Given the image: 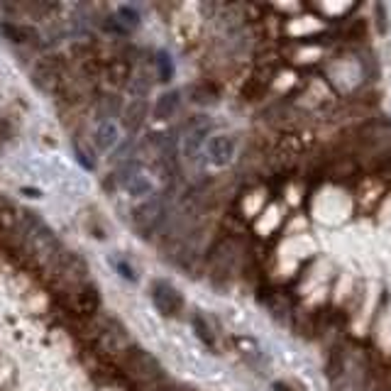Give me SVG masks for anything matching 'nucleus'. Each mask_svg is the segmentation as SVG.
<instances>
[{
  "label": "nucleus",
  "instance_id": "f257e3e1",
  "mask_svg": "<svg viewBox=\"0 0 391 391\" xmlns=\"http://www.w3.org/2000/svg\"><path fill=\"white\" fill-rule=\"evenodd\" d=\"M20 242H23V247L28 250V255L32 257L37 264H42V267L54 269V264L59 262L61 252H64L54 232L47 228L40 218H35V215H30V213L25 215L23 223H20Z\"/></svg>",
  "mask_w": 391,
  "mask_h": 391
},
{
  "label": "nucleus",
  "instance_id": "f03ea898",
  "mask_svg": "<svg viewBox=\"0 0 391 391\" xmlns=\"http://www.w3.org/2000/svg\"><path fill=\"white\" fill-rule=\"evenodd\" d=\"M123 367L132 379L142 384H157L164 379V369L157 362V357H152L150 352L140 350V347H130L123 355Z\"/></svg>",
  "mask_w": 391,
  "mask_h": 391
},
{
  "label": "nucleus",
  "instance_id": "7ed1b4c3",
  "mask_svg": "<svg viewBox=\"0 0 391 391\" xmlns=\"http://www.w3.org/2000/svg\"><path fill=\"white\" fill-rule=\"evenodd\" d=\"M164 215H167V205H164L162 198L155 196V198H147L145 203H140L132 210V225L142 237H150L162 225Z\"/></svg>",
  "mask_w": 391,
  "mask_h": 391
},
{
  "label": "nucleus",
  "instance_id": "20e7f679",
  "mask_svg": "<svg viewBox=\"0 0 391 391\" xmlns=\"http://www.w3.org/2000/svg\"><path fill=\"white\" fill-rule=\"evenodd\" d=\"M96 340H98V347L108 355H125L130 350V335L125 330L123 323H118L115 318H108L103 320L96 332Z\"/></svg>",
  "mask_w": 391,
  "mask_h": 391
},
{
  "label": "nucleus",
  "instance_id": "39448f33",
  "mask_svg": "<svg viewBox=\"0 0 391 391\" xmlns=\"http://www.w3.org/2000/svg\"><path fill=\"white\" fill-rule=\"evenodd\" d=\"M54 277L59 279L61 284H66V287L71 289H78L81 284H86V274H88V267L86 262L81 260L78 255H68V252H61L59 262L54 264Z\"/></svg>",
  "mask_w": 391,
  "mask_h": 391
},
{
  "label": "nucleus",
  "instance_id": "423d86ee",
  "mask_svg": "<svg viewBox=\"0 0 391 391\" xmlns=\"http://www.w3.org/2000/svg\"><path fill=\"white\" fill-rule=\"evenodd\" d=\"M152 303L157 306L162 315H176L184 308V299L169 282H155L152 284Z\"/></svg>",
  "mask_w": 391,
  "mask_h": 391
},
{
  "label": "nucleus",
  "instance_id": "0eeeda50",
  "mask_svg": "<svg viewBox=\"0 0 391 391\" xmlns=\"http://www.w3.org/2000/svg\"><path fill=\"white\" fill-rule=\"evenodd\" d=\"M235 137L232 135H213L205 142V152H208V162L213 167H228L235 157Z\"/></svg>",
  "mask_w": 391,
  "mask_h": 391
},
{
  "label": "nucleus",
  "instance_id": "6e6552de",
  "mask_svg": "<svg viewBox=\"0 0 391 391\" xmlns=\"http://www.w3.org/2000/svg\"><path fill=\"white\" fill-rule=\"evenodd\" d=\"M120 181H123L125 191L130 196H135V198H145V196L152 193L150 179L142 174V169L137 167V164H128L125 172H120Z\"/></svg>",
  "mask_w": 391,
  "mask_h": 391
},
{
  "label": "nucleus",
  "instance_id": "1a4fd4ad",
  "mask_svg": "<svg viewBox=\"0 0 391 391\" xmlns=\"http://www.w3.org/2000/svg\"><path fill=\"white\" fill-rule=\"evenodd\" d=\"M100 306V296L93 284H81L78 289H73V311L78 315H93Z\"/></svg>",
  "mask_w": 391,
  "mask_h": 391
},
{
  "label": "nucleus",
  "instance_id": "9d476101",
  "mask_svg": "<svg viewBox=\"0 0 391 391\" xmlns=\"http://www.w3.org/2000/svg\"><path fill=\"white\" fill-rule=\"evenodd\" d=\"M147 115H150V105H147V100H145V98L130 100L128 108H125V113H123V123H125V128H128L130 132L140 130L142 125H145Z\"/></svg>",
  "mask_w": 391,
  "mask_h": 391
},
{
  "label": "nucleus",
  "instance_id": "9b49d317",
  "mask_svg": "<svg viewBox=\"0 0 391 391\" xmlns=\"http://www.w3.org/2000/svg\"><path fill=\"white\" fill-rule=\"evenodd\" d=\"M0 32L8 37L15 44H30V42H37V30L30 28V25H18V23H3L0 25Z\"/></svg>",
  "mask_w": 391,
  "mask_h": 391
},
{
  "label": "nucleus",
  "instance_id": "f8f14e48",
  "mask_svg": "<svg viewBox=\"0 0 391 391\" xmlns=\"http://www.w3.org/2000/svg\"><path fill=\"white\" fill-rule=\"evenodd\" d=\"M179 105H181V93L179 91H167L157 98V105H155V118L157 120H169L176 115Z\"/></svg>",
  "mask_w": 391,
  "mask_h": 391
},
{
  "label": "nucleus",
  "instance_id": "ddd939ff",
  "mask_svg": "<svg viewBox=\"0 0 391 391\" xmlns=\"http://www.w3.org/2000/svg\"><path fill=\"white\" fill-rule=\"evenodd\" d=\"M208 142V125H196L193 130H188L186 135V145H184V152H186L188 160H196V155L200 152V147H205Z\"/></svg>",
  "mask_w": 391,
  "mask_h": 391
},
{
  "label": "nucleus",
  "instance_id": "4468645a",
  "mask_svg": "<svg viewBox=\"0 0 391 391\" xmlns=\"http://www.w3.org/2000/svg\"><path fill=\"white\" fill-rule=\"evenodd\" d=\"M93 142H96V147L98 150H103V152H108L110 147H115L118 145V128H115L113 123H100L98 128H96V135H93Z\"/></svg>",
  "mask_w": 391,
  "mask_h": 391
},
{
  "label": "nucleus",
  "instance_id": "2eb2a0df",
  "mask_svg": "<svg viewBox=\"0 0 391 391\" xmlns=\"http://www.w3.org/2000/svg\"><path fill=\"white\" fill-rule=\"evenodd\" d=\"M132 76V68L125 59H110L108 64V81L115 83V86H125Z\"/></svg>",
  "mask_w": 391,
  "mask_h": 391
},
{
  "label": "nucleus",
  "instance_id": "dca6fc26",
  "mask_svg": "<svg viewBox=\"0 0 391 391\" xmlns=\"http://www.w3.org/2000/svg\"><path fill=\"white\" fill-rule=\"evenodd\" d=\"M113 18H115V23L120 25V30H123V32H130V30H135L137 25H140V15H137V10L128 8V5L118 8V13H115Z\"/></svg>",
  "mask_w": 391,
  "mask_h": 391
},
{
  "label": "nucleus",
  "instance_id": "f3484780",
  "mask_svg": "<svg viewBox=\"0 0 391 391\" xmlns=\"http://www.w3.org/2000/svg\"><path fill=\"white\" fill-rule=\"evenodd\" d=\"M367 37V23L362 18L352 20V25H347L345 32H342V40L345 42H362Z\"/></svg>",
  "mask_w": 391,
  "mask_h": 391
},
{
  "label": "nucleus",
  "instance_id": "a211bd4d",
  "mask_svg": "<svg viewBox=\"0 0 391 391\" xmlns=\"http://www.w3.org/2000/svg\"><path fill=\"white\" fill-rule=\"evenodd\" d=\"M157 66H160V81H172L174 76V61L167 52H160L157 54Z\"/></svg>",
  "mask_w": 391,
  "mask_h": 391
},
{
  "label": "nucleus",
  "instance_id": "6ab92c4d",
  "mask_svg": "<svg viewBox=\"0 0 391 391\" xmlns=\"http://www.w3.org/2000/svg\"><path fill=\"white\" fill-rule=\"evenodd\" d=\"M191 100L193 103H213L215 98H218V93L213 91V88H208V86H193L191 88Z\"/></svg>",
  "mask_w": 391,
  "mask_h": 391
},
{
  "label": "nucleus",
  "instance_id": "aec40b11",
  "mask_svg": "<svg viewBox=\"0 0 391 391\" xmlns=\"http://www.w3.org/2000/svg\"><path fill=\"white\" fill-rule=\"evenodd\" d=\"M193 327L198 330V337L205 342V345H210V347H215V340H213V332H210V327L203 323V318L200 315H196L193 318Z\"/></svg>",
  "mask_w": 391,
  "mask_h": 391
},
{
  "label": "nucleus",
  "instance_id": "412c9836",
  "mask_svg": "<svg viewBox=\"0 0 391 391\" xmlns=\"http://www.w3.org/2000/svg\"><path fill=\"white\" fill-rule=\"evenodd\" d=\"M118 267V272L123 274L125 279H130V282H135V272H132V267H128V264H123V262H118L115 264Z\"/></svg>",
  "mask_w": 391,
  "mask_h": 391
},
{
  "label": "nucleus",
  "instance_id": "4be33fe9",
  "mask_svg": "<svg viewBox=\"0 0 391 391\" xmlns=\"http://www.w3.org/2000/svg\"><path fill=\"white\" fill-rule=\"evenodd\" d=\"M274 391H291L287 387V384H274Z\"/></svg>",
  "mask_w": 391,
  "mask_h": 391
}]
</instances>
